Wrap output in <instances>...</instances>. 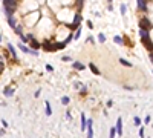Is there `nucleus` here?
I'll return each instance as SVG.
<instances>
[{"instance_id":"12","label":"nucleus","mask_w":153,"mask_h":138,"mask_svg":"<svg viewBox=\"0 0 153 138\" xmlns=\"http://www.w3.org/2000/svg\"><path fill=\"white\" fill-rule=\"evenodd\" d=\"M119 63L122 64V66H127V68H132V63H129L126 58H119Z\"/></svg>"},{"instance_id":"26","label":"nucleus","mask_w":153,"mask_h":138,"mask_svg":"<svg viewBox=\"0 0 153 138\" xmlns=\"http://www.w3.org/2000/svg\"><path fill=\"white\" fill-rule=\"evenodd\" d=\"M72 40H74V35H69V37H67L66 40H64V43L67 45V43H70V41H72Z\"/></svg>"},{"instance_id":"18","label":"nucleus","mask_w":153,"mask_h":138,"mask_svg":"<svg viewBox=\"0 0 153 138\" xmlns=\"http://www.w3.org/2000/svg\"><path fill=\"white\" fill-rule=\"evenodd\" d=\"M31 46L34 49H38V48H40V43H38V41H35V38H32V40H31Z\"/></svg>"},{"instance_id":"6","label":"nucleus","mask_w":153,"mask_h":138,"mask_svg":"<svg viewBox=\"0 0 153 138\" xmlns=\"http://www.w3.org/2000/svg\"><path fill=\"white\" fill-rule=\"evenodd\" d=\"M116 132H118V135H122V118L121 117L116 120Z\"/></svg>"},{"instance_id":"33","label":"nucleus","mask_w":153,"mask_h":138,"mask_svg":"<svg viewBox=\"0 0 153 138\" xmlns=\"http://www.w3.org/2000/svg\"><path fill=\"white\" fill-rule=\"evenodd\" d=\"M139 137H144V127H141V129H139Z\"/></svg>"},{"instance_id":"29","label":"nucleus","mask_w":153,"mask_h":138,"mask_svg":"<svg viewBox=\"0 0 153 138\" xmlns=\"http://www.w3.org/2000/svg\"><path fill=\"white\" fill-rule=\"evenodd\" d=\"M119 9H121V14L126 15V5H121V8H119Z\"/></svg>"},{"instance_id":"37","label":"nucleus","mask_w":153,"mask_h":138,"mask_svg":"<svg viewBox=\"0 0 153 138\" xmlns=\"http://www.w3.org/2000/svg\"><path fill=\"white\" fill-rule=\"evenodd\" d=\"M66 117H67V120H70V118H72V115H70V112H66Z\"/></svg>"},{"instance_id":"38","label":"nucleus","mask_w":153,"mask_h":138,"mask_svg":"<svg viewBox=\"0 0 153 138\" xmlns=\"http://www.w3.org/2000/svg\"><path fill=\"white\" fill-rule=\"evenodd\" d=\"M149 57H150V60H152V63H153V52H150V55H149Z\"/></svg>"},{"instance_id":"15","label":"nucleus","mask_w":153,"mask_h":138,"mask_svg":"<svg viewBox=\"0 0 153 138\" xmlns=\"http://www.w3.org/2000/svg\"><path fill=\"white\" fill-rule=\"evenodd\" d=\"M44 104H46V115H51V114H52V109H51V103H49V101H44Z\"/></svg>"},{"instance_id":"39","label":"nucleus","mask_w":153,"mask_h":138,"mask_svg":"<svg viewBox=\"0 0 153 138\" xmlns=\"http://www.w3.org/2000/svg\"><path fill=\"white\" fill-rule=\"evenodd\" d=\"M109 2H112V0H109Z\"/></svg>"},{"instance_id":"36","label":"nucleus","mask_w":153,"mask_h":138,"mask_svg":"<svg viewBox=\"0 0 153 138\" xmlns=\"http://www.w3.org/2000/svg\"><path fill=\"white\" fill-rule=\"evenodd\" d=\"M2 124H3V127H8V123H6L5 120H2Z\"/></svg>"},{"instance_id":"16","label":"nucleus","mask_w":153,"mask_h":138,"mask_svg":"<svg viewBox=\"0 0 153 138\" xmlns=\"http://www.w3.org/2000/svg\"><path fill=\"white\" fill-rule=\"evenodd\" d=\"M8 51L11 52V54H12V57L15 58V55H17V54H15V51H14V46H12L11 43H8Z\"/></svg>"},{"instance_id":"11","label":"nucleus","mask_w":153,"mask_h":138,"mask_svg":"<svg viewBox=\"0 0 153 138\" xmlns=\"http://www.w3.org/2000/svg\"><path fill=\"white\" fill-rule=\"evenodd\" d=\"M89 68H90V71H92V72H93V74H95V75H100V69L96 68V66H95V64H93V63H89Z\"/></svg>"},{"instance_id":"27","label":"nucleus","mask_w":153,"mask_h":138,"mask_svg":"<svg viewBox=\"0 0 153 138\" xmlns=\"http://www.w3.org/2000/svg\"><path fill=\"white\" fill-rule=\"evenodd\" d=\"M64 46H66V43H64V41H63V43H57V49H63Z\"/></svg>"},{"instance_id":"17","label":"nucleus","mask_w":153,"mask_h":138,"mask_svg":"<svg viewBox=\"0 0 153 138\" xmlns=\"http://www.w3.org/2000/svg\"><path fill=\"white\" fill-rule=\"evenodd\" d=\"M8 23H9V26H12V28H15V26H17V23H15V20H14V17H8Z\"/></svg>"},{"instance_id":"5","label":"nucleus","mask_w":153,"mask_h":138,"mask_svg":"<svg viewBox=\"0 0 153 138\" xmlns=\"http://www.w3.org/2000/svg\"><path fill=\"white\" fill-rule=\"evenodd\" d=\"M80 22H81V15L80 14H75V17H74V23L70 25V29H77Z\"/></svg>"},{"instance_id":"30","label":"nucleus","mask_w":153,"mask_h":138,"mask_svg":"<svg viewBox=\"0 0 153 138\" xmlns=\"http://www.w3.org/2000/svg\"><path fill=\"white\" fill-rule=\"evenodd\" d=\"M80 35H81V28L77 29V32H75V38H80Z\"/></svg>"},{"instance_id":"19","label":"nucleus","mask_w":153,"mask_h":138,"mask_svg":"<svg viewBox=\"0 0 153 138\" xmlns=\"http://www.w3.org/2000/svg\"><path fill=\"white\" fill-rule=\"evenodd\" d=\"M113 41H115V43H118V45H122V37L115 35V37H113Z\"/></svg>"},{"instance_id":"23","label":"nucleus","mask_w":153,"mask_h":138,"mask_svg":"<svg viewBox=\"0 0 153 138\" xmlns=\"http://www.w3.org/2000/svg\"><path fill=\"white\" fill-rule=\"evenodd\" d=\"M98 40L101 41V43H104V41H106V35H104V34H100L98 35Z\"/></svg>"},{"instance_id":"20","label":"nucleus","mask_w":153,"mask_h":138,"mask_svg":"<svg viewBox=\"0 0 153 138\" xmlns=\"http://www.w3.org/2000/svg\"><path fill=\"white\" fill-rule=\"evenodd\" d=\"M14 31H15V34L23 35V29H22V26H15V28H14Z\"/></svg>"},{"instance_id":"10","label":"nucleus","mask_w":153,"mask_h":138,"mask_svg":"<svg viewBox=\"0 0 153 138\" xmlns=\"http://www.w3.org/2000/svg\"><path fill=\"white\" fill-rule=\"evenodd\" d=\"M3 8H5V14H6V17H12V14H14V11H15V9L8 8V6H3Z\"/></svg>"},{"instance_id":"1","label":"nucleus","mask_w":153,"mask_h":138,"mask_svg":"<svg viewBox=\"0 0 153 138\" xmlns=\"http://www.w3.org/2000/svg\"><path fill=\"white\" fill-rule=\"evenodd\" d=\"M153 28L150 20H149L147 17H142L141 20H139V29H145V31H150V29Z\"/></svg>"},{"instance_id":"34","label":"nucleus","mask_w":153,"mask_h":138,"mask_svg":"<svg viewBox=\"0 0 153 138\" xmlns=\"http://www.w3.org/2000/svg\"><path fill=\"white\" fill-rule=\"evenodd\" d=\"M0 71H2V72L5 71V63H3V61H2V63H0Z\"/></svg>"},{"instance_id":"8","label":"nucleus","mask_w":153,"mask_h":138,"mask_svg":"<svg viewBox=\"0 0 153 138\" xmlns=\"http://www.w3.org/2000/svg\"><path fill=\"white\" fill-rule=\"evenodd\" d=\"M87 135L93 137V129H92V120H87Z\"/></svg>"},{"instance_id":"13","label":"nucleus","mask_w":153,"mask_h":138,"mask_svg":"<svg viewBox=\"0 0 153 138\" xmlns=\"http://www.w3.org/2000/svg\"><path fill=\"white\" fill-rule=\"evenodd\" d=\"M3 94H5L6 97H11V95L14 94V91H12V89H9V87H5V89H3Z\"/></svg>"},{"instance_id":"7","label":"nucleus","mask_w":153,"mask_h":138,"mask_svg":"<svg viewBox=\"0 0 153 138\" xmlns=\"http://www.w3.org/2000/svg\"><path fill=\"white\" fill-rule=\"evenodd\" d=\"M138 2V8L141 9V11H147V3H145V0H136Z\"/></svg>"},{"instance_id":"28","label":"nucleus","mask_w":153,"mask_h":138,"mask_svg":"<svg viewBox=\"0 0 153 138\" xmlns=\"http://www.w3.org/2000/svg\"><path fill=\"white\" fill-rule=\"evenodd\" d=\"M61 60H63V61H70V57H69V55H63Z\"/></svg>"},{"instance_id":"24","label":"nucleus","mask_w":153,"mask_h":138,"mask_svg":"<svg viewBox=\"0 0 153 138\" xmlns=\"http://www.w3.org/2000/svg\"><path fill=\"white\" fill-rule=\"evenodd\" d=\"M133 121H135L136 126H141V120H139V117H135V118H133Z\"/></svg>"},{"instance_id":"9","label":"nucleus","mask_w":153,"mask_h":138,"mask_svg":"<svg viewBox=\"0 0 153 138\" xmlns=\"http://www.w3.org/2000/svg\"><path fill=\"white\" fill-rule=\"evenodd\" d=\"M81 130H87V120L84 115H81Z\"/></svg>"},{"instance_id":"4","label":"nucleus","mask_w":153,"mask_h":138,"mask_svg":"<svg viewBox=\"0 0 153 138\" xmlns=\"http://www.w3.org/2000/svg\"><path fill=\"white\" fill-rule=\"evenodd\" d=\"M3 6H8V8L17 9V2H15V0H3Z\"/></svg>"},{"instance_id":"25","label":"nucleus","mask_w":153,"mask_h":138,"mask_svg":"<svg viewBox=\"0 0 153 138\" xmlns=\"http://www.w3.org/2000/svg\"><path fill=\"white\" fill-rule=\"evenodd\" d=\"M83 5H84V0H77V6H78V8H83Z\"/></svg>"},{"instance_id":"21","label":"nucleus","mask_w":153,"mask_h":138,"mask_svg":"<svg viewBox=\"0 0 153 138\" xmlns=\"http://www.w3.org/2000/svg\"><path fill=\"white\" fill-rule=\"evenodd\" d=\"M18 48H20V49H22V51H23V52H28V54H29V52H31V49H29V48H26V46H25L23 43H20V45H18Z\"/></svg>"},{"instance_id":"40","label":"nucleus","mask_w":153,"mask_h":138,"mask_svg":"<svg viewBox=\"0 0 153 138\" xmlns=\"http://www.w3.org/2000/svg\"><path fill=\"white\" fill-rule=\"evenodd\" d=\"M152 126H153V124H152Z\"/></svg>"},{"instance_id":"32","label":"nucleus","mask_w":153,"mask_h":138,"mask_svg":"<svg viewBox=\"0 0 153 138\" xmlns=\"http://www.w3.org/2000/svg\"><path fill=\"white\" fill-rule=\"evenodd\" d=\"M144 123H145V124H149V123H150V115H147V117L144 118Z\"/></svg>"},{"instance_id":"2","label":"nucleus","mask_w":153,"mask_h":138,"mask_svg":"<svg viewBox=\"0 0 153 138\" xmlns=\"http://www.w3.org/2000/svg\"><path fill=\"white\" fill-rule=\"evenodd\" d=\"M141 41H142V45L147 48V51L153 52V41L150 40V37H149V35H144V37H141Z\"/></svg>"},{"instance_id":"3","label":"nucleus","mask_w":153,"mask_h":138,"mask_svg":"<svg viewBox=\"0 0 153 138\" xmlns=\"http://www.w3.org/2000/svg\"><path fill=\"white\" fill-rule=\"evenodd\" d=\"M41 46H43V49H46L48 52H54L55 49H57V43L52 45L51 41H48V40H46V41H43V45H41Z\"/></svg>"},{"instance_id":"35","label":"nucleus","mask_w":153,"mask_h":138,"mask_svg":"<svg viewBox=\"0 0 153 138\" xmlns=\"http://www.w3.org/2000/svg\"><path fill=\"white\" fill-rule=\"evenodd\" d=\"M46 69H48V71H49V72H52V71H54V69H52V66H51V64H48V66H46Z\"/></svg>"},{"instance_id":"31","label":"nucleus","mask_w":153,"mask_h":138,"mask_svg":"<svg viewBox=\"0 0 153 138\" xmlns=\"http://www.w3.org/2000/svg\"><path fill=\"white\" fill-rule=\"evenodd\" d=\"M115 133H118L115 127H113V129H110V137H115Z\"/></svg>"},{"instance_id":"14","label":"nucleus","mask_w":153,"mask_h":138,"mask_svg":"<svg viewBox=\"0 0 153 138\" xmlns=\"http://www.w3.org/2000/svg\"><path fill=\"white\" fill-rule=\"evenodd\" d=\"M72 66L75 68V69H80V71H83V69H84V64H81L80 61H75V63H74Z\"/></svg>"},{"instance_id":"22","label":"nucleus","mask_w":153,"mask_h":138,"mask_svg":"<svg viewBox=\"0 0 153 138\" xmlns=\"http://www.w3.org/2000/svg\"><path fill=\"white\" fill-rule=\"evenodd\" d=\"M69 97H63V98H61V104H69Z\"/></svg>"}]
</instances>
